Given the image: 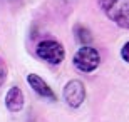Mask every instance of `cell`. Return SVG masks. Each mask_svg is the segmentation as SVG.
<instances>
[{
    "label": "cell",
    "instance_id": "7",
    "mask_svg": "<svg viewBox=\"0 0 129 122\" xmlns=\"http://www.w3.org/2000/svg\"><path fill=\"white\" fill-rule=\"evenodd\" d=\"M74 32H76V38L82 44V45H89V44L92 42L91 32H89V28H86L84 25H77V27L74 28Z\"/></svg>",
    "mask_w": 129,
    "mask_h": 122
},
{
    "label": "cell",
    "instance_id": "8",
    "mask_svg": "<svg viewBox=\"0 0 129 122\" xmlns=\"http://www.w3.org/2000/svg\"><path fill=\"white\" fill-rule=\"evenodd\" d=\"M5 79H7V65H5V62L0 59V85L5 82Z\"/></svg>",
    "mask_w": 129,
    "mask_h": 122
},
{
    "label": "cell",
    "instance_id": "5",
    "mask_svg": "<svg viewBox=\"0 0 129 122\" xmlns=\"http://www.w3.org/2000/svg\"><path fill=\"white\" fill-rule=\"evenodd\" d=\"M27 82H29V85L32 87V90L37 95L47 99V100H55V94H54V90L50 89L47 82H45L44 79H40L37 74H29V75H27Z\"/></svg>",
    "mask_w": 129,
    "mask_h": 122
},
{
    "label": "cell",
    "instance_id": "6",
    "mask_svg": "<svg viewBox=\"0 0 129 122\" xmlns=\"http://www.w3.org/2000/svg\"><path fill=\"white\" fill-rule=\"evenodd\" d=\"M5 105L10 112H19L24 107V92L20 87H10V90L5 95Z\"/></svg>",
    "mask_w": 129,
    "mask_h": 122
},
{
    "label": "cell",
    "instance_id": "4",
    "mask_svg": "<svg viewBox=\"0 0 129 122\" xmlns=\"http://www.w3.org/2000/svg\"><path fill=\"white\" fill-rule=\"evenodd\" d=\"M64 100L67 102L69 107L77 109L79 105H82V102L86 100V87L81 80H69L64 87Z\"/></svg>",
    "mask_w": 129,
    "mask_h": 122
},
{
    "label": "cell",
    "instance_id": "1",
    "mask_svg": "<svg viewBox=\"0 0 129 122\" xmlns=\"http://www.w3.org/2000/svg\"><path fill=\"white\" fill-rule=\"evenodd\" d=\"M107 19L119 27L129 28V0H97Z\"/></svg>",
    "mask_w": 129,
    "mask_h": 122
},
{
    "label": "cell",
    "instance_id": "3",
    "mask_svg": "<svg viewBox=\"0 0 129 122\" xmlns=\"http://www.w3.org/2000/svg\"><path fill=\"white\" fill-rule=\"evenodd\" d=\"M35 54H37L39 59L52 64V65H57L64 60L66 57V50H64L62 44H59L57 40H44L37 45L35 49Z\"/></svg>",
    "mask_w": 129,
    "mask_h": 122
},
{
    "label": "cell",
    "instance_id": "9",
    "mask_svg": "<svg viewBox=\"0 0 129 122\" xmlns=\"http://www.w3.org/2000/svg\"><path fill=\"white\" fill-rule=\"evenodd\" d=\"M121 57H122V59L129 64V42H126L124 47L121 49Z\"/></svg>",
    "mask_w": 129,
    "mask_h": 122
},
{
    "label": "cell",
    "instance_id": "2",
    "mask_svg": "<svg viewBox=\"0 0 129 122\" xmlns=\"http://www.w3.org/2000/svg\"><path fill=\"white\" fill-rule=\"evenodd\" d=\"M101 64V55L99 52L91 45H82L74 55V65L77 70L81 72H94Z\"/></svg>",
    "mask_w": 129,
    "mask_h": 122
}]
</instances>
